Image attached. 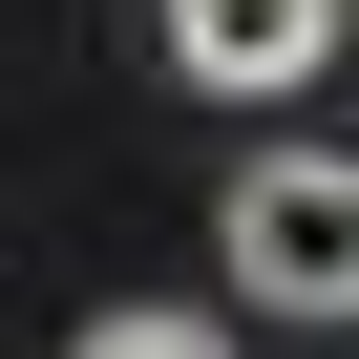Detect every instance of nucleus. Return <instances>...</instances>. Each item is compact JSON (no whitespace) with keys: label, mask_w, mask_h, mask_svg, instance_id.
Masks as SVG:
<instances>
[{"label":"nucleus","mask_w":359,"mask_h":359,"mask_svg":"<svg viewBox=\"0 0 359 359\" xmlns=\"http://www.w3.org/2000/svg\"><path fill=\"white\" fill-rule=\"evenodd\" d=\"M148 22H169V64H191L212 106H275V85H317L338 0H148Z\"/></svg>","instance_id":"nucleus-2"},{"label":"nucleus","mask_w":359,"mask_h":359,"mask_svg":"<svg viewBox=\"0 0 359 359\" xmlns=\"http://www.w3.org/2000/svg\"><path fill=\"white\" fill-rule=\"evenodd\" d=\"M85 359H233V338H212L191 296H127V317H85Z\"/></svg>","instance_id":"nucleus-3"},{"label":"nucleus","mask_w":359,"mask_h":359,"mask_svg":"<svg viewBox=\"0 0 359 359\" xmlns=\"http://www.w3.org/2000/svg\"><path fill=\"white\" fill-rule=\"evenodd\" d=\"M233 296L254 317H359V148H254L233 169Z\"/></svg>","instance_id":"nucleus-1"}]
</instances>
